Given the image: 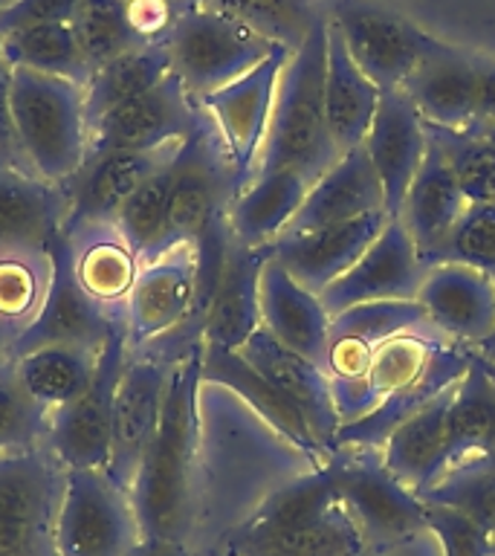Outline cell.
<instances>
[{
  "instance_id": "6da1fadb",
  "label": "cell",
  "mask_w": 495,
  "mask_h": 556,
  "mask_svg": "<svg viewBox=\"0 0 495 556\" xmlns=\"http://www.w3.org/2000/svg\"><path fill=\"white\" fill-rule=\"evenodd\" d=\"M203 342L174 359L156 432L130 478L142 536L191 545L198 528V429Z\"/></svg>"
},
{
  "instance_id": "7a4b0ae2",
  "label": "cell",
  "mask_w": 495,
  "mask_h": 556,
  "mask_svg": "<svg viewBox=\"0 0 495 556\" xmlns=\"http://www.w3.org/2000/svg\"><path fill=\"white\" fill-rule=\"evenodd\" d=\"M325 67H328V15L319 17L307 41L290 52L281 70L255 177L278 168H299L316 182L339 160L328 128V111H325Z\"/></svg>"
},
{
  "instance_id": "3957f363",
  "label": "cell",
  "mask_w": 495,
  "mask_h": 556,
  "mask_svg": "<svg viewBox=\"0 0 495 556\" xmlns=\"http://www.w3.org/2000/svg\"><path fill=\"white\" fill-rule=\"evenodd\" d=\"M12 122L35 177L55 186L76 180L90 142L85 85L12 67Z\"/></svg>"
},
{
  "instance_id": "277c9868",
  "label": "cell",
  "mask_w": 495,
  "mask_h": 556,
  "mask_svg": "<svg viewBox=\"0 0 495 556\" xmlns=\"http://www.w3.org/2000/svg\"><path fill=\"white\" fill-rule=\"evenodd\" d=\"M172 73L194 99L246 76L278 50L264 35L217 7L189 9L165 35Z\"/></svg>"
},
{
  "instance_id": "5b68a950",
  "label": "cell",
  "mask_w": 495,
  "mask_h": 556,
  "mask_svg": "<svg viewBox=\"0 0 495 556\" xmlns=\"http://www.w3.org/2000/svg\"><path fill=\"white\" fill-rule=\"evenodd\" d=\"M64 476L47 443L0 455V556H59Z\"/></svg>"
},
{
  "instance_id": "8992f818",
  "label": "cell",
  "mask_w": 495,
  "mask_h": 556,
  "mask_svg": "<svg viewBox=\"0 0 495 556\" xmlns=\"http://www.w3.org/2000/svg\"><path fill=\"white\" fill-rule=\"evenodd\" d=\"M55 539L59 556H130L142 539L130 493L104 469H67Z\"/></svg>"
},
{
  "instance_id": "52a82bcc",
  "label": "cell",
  "mask_w": 495,
  "mask_h": 556,
  "mask_svg": "<svg viewBox=\"0 0 495 556\" xmlns=\"http://www.w3.org/2000/svg\"><path fill=\"white\" fill-rule=\"evenodd\" d=\"M325 15L356 67L380 90H403L417 64L437 47V38L377 0H333Z\"/></svg>"
},
{
  "instance_id": "ba28073f",
  "label": "cell",
  "mask_w": 495,
  "mask_h": 556,
  "mask_svg": "<svg viewBox=\"0 0 495 556\" xmlns=\"http://www.w3.org/2000/svg\"><path fill=\"white\" fill-rule=\"evenodd\" d=\"M128 354V330L125 319H119L99 351L90 386L50 415L47 446L64 469H107L111 464L113 400Z\"/></svg>"
},
{
  "instance_id": "9c48e42d",
  "label": "cell",
  "mask_w": 495,
  "mask_h": 556,
  "mask_svg": "<svg viewBox=\"0 0 495 556\" xmlns=\"http://www.w3.org/2000/svg\"><path fill=\"white\" fill-rule=\"evenodd\" d=\"M234 186L232 160L212 119L200 122L191 137L182 139L174 156V186L168 200V229L165 243H194L217 220H224L232 206Z\"/></svg>"
},
{
  "instance_id": "30bf717a",
  "label": "cell",
  "mask_w": 495,
  "mask_h": 556,
  "mask_svg": "<svg viewBox=\"0 0 495 556\" xmlns=\"http://www.w3.org/2000/svg\"><path fill=\"white\" fill-rule=\"evenodd\" d=\"M339 502L365 542L397 545L426 530V504L382 464L380 450H339Z\"/></svg>"
},
{
  "instance_id": "8fae6325",
  "label": "cell",
  "mask_w": 495,
  "mask_h": 556,
  "mask_svg": "<svg viewBox=\"0 0 495 556\" xmlns=\"http://www.w3.org/2000/svg\"><path fill=\"white\" fill-rule=\"evenodd\" d=\"M287 59H290V50L278 47L267 61H261L246 76L234 78L232 85L198 99L229 151L238 191L246 189L255 177V165H258L269 128V113L276 102L278 78H281Z\"/></svg>"
},
{
  "instance_id": "7c38bea8",
  "label": "cell",
  "mask_w": 495,
  "mask_h": 556,
  "mask_svg": "<svg viewBox=\"0 0 495 556\" xmlns=\"http://www.w3.org/2000/svg\"><path fill=\"white\" fill-rule=\"evenodd\" d=\"M206 113L174 73L148 93L113 108L90 128L87 160L111 151H151L168 142H182L200 128ZM85 160V163H87Z\"/></svg>"
},
{
  "instance_id": "4fadbf2b",
  "label": "cell",
  "mask_w": 495,
  "mask_h": 556,
  "mask_svg": "<svg viewBox=\"0 0 495 556\" xmlns=\"http://www.w3.org/2000/svg\"><path fill=\"white\" fill-rule=\"evenodd\" d=\"M50 261L52 276L47 299H43L38 316L26 328L17 330L15 342H12V359L43 345H81L102 351L116 321L125 319V316L104 311L102 304L93 302L81 290L76 269H73V247L64 232L52 241Z\"/></svg>"
},
{
  "instance_id": "5bb4252c",
  "label": "cell",
  "mask_w": 495,
  "mask_h": 556,
  "mask_svg": "<svg viewBox=\"0 0 495 556\" xmlns=\"http://www.w3.org/2000/svg\"><path fill=\"white\" fill-rule=\"evenodd\" d=\"M198 295V247L177 243L160 258L139 264L137 285L125 304L130 351L154 345L180 330Z\"/></svg>"
},
{
  "instance_id": "9a60e30c",
  "label": "cell",
  "mask_w": 495,
  "mask_h": 556,
  "mask_svg": "<svg viewBox=\"0 0 495 556\" xmlns=\"http://www.w3.org/2000/svg\"><path fill=\"white\" fill-rule=\"evenodd\" d=\"M172 365V359L165 356L130 351L128 363L122 368L116 400H113L111 464L104 472L125 490L130 486L139 458L154 438L160 415H163Z\"/></svg>"
},
{
  "instance_id": "2e32d148",
  "label": "cell",
  "mask_w": 495,
  "mask_h": 556,
  "mask_svg": "<svg viewBox=\"0 0 495 556\" xmlns=\"http://www.w3.org/2000/svg\"><path fill=\"white\" fill-rule=\"evenodd\" d=\"M429 273L420 258L411 235L399 217H391L380 238L363 252V258L339 276L319 295L330 316L365 302H394V299H417L423 278Z\"/></svg>"
},
{
  "instance_id": "e0dca14e",
  "label": "cell",
  "mask_w": 495,
  "mask_h": 556,
  "mask_svg": "<svg viewBox=\"0 0 495 556\" xmlns=\"http://www.w3.org/2000/svg\"><path fill=\"white\" fill-rule=\"evenodd\" d=\"M389 220V212L380 208L345 224L321 226L313 232L281 235L267 250L304 290L321 295L363 258V252L380 238Z\"/></svg>"
},
{
  "instance_id": "ac0fdd59",
  "label": "cell",
  "mask_w": 495,
  "mask_h": 556,
  "mask_svg": "<svg viewBox=\"0 0 495 556\" xmlns=\"http://www.w3.org/2000/svg\"><path fill=\"white\" fill-rule=\"evenodd\" d=\"M182 142H168L151 151H111V154L87 160L85 168L69 182V212L64 220V235L93 224H113L125 200L142 186L154 172L177 156Z\"/></svg>"
},
{
  "instance_id": "d6986e66",
  "label": "cell",
  "mask_w": 495,
  "mask_h": 556,
  "mask_svg": "<svg viewBox=\"0 0 495 556\" xmlns=\"http://www.w3.org/2000/svg\"><path fill=\"white\" fill-rule=\"evenodd\" d=\"M200 377L208 386H217V389L238 394L281 441L295 446V450L307 455L310 460L325 464V460L333 458L319 443V438L313 432L310 420H307L302 408L295 406L284 391H278L272 382L264 380L238 351L203 345V368H200Z\"/></svg>"
},
{
  "instance_id": "ffe728a7",
  "label": "cell",
  "mask_w": 495,
  "mask_h": 556,
  "mask_svg": "<svg viewBox=\"0 0 495 556\" xmlns=\"http://www.w3.org/2000/svg\"><path fill=\"white\" fill-rule=\"evenodd\" d=\"M238 354L255 368V371L284 391L295 406L302 408L310 420L313 432L330 455H337V434L342 429L337 403H333V389H330V374L321 371L319 365L310 363L307 356L295 354L287 345H281L267 328H258L252 333Z\"/></svg>"
},
{
  "instance_id": "44dd1931",
  "label": "cell",
  "mask_w": 495,
  "mask_h": 556,
  "mask_svg": "<svg viewBox=\"0 0 495 556\" xmlns=\"http://www.w3.org/2000/svg\"><path fill=\"white\" fill-rule=\"evenodd\" d=\"M363 148L382 182L385 212L389 217H399L408 186L429 148L426 122L403 90H382Z\"/></svg>"
},
{
  "instance_id": "7402d4cb",
  "label": "cell",
  "mask_w": 495,
  "mask_h": 556,
  "mask_svg": "<svg viewBox=\"0 0 495 556\" xmlns=\"http://www.w3.org/2000/svg\"><path fill=\"white\" fill-rule=\"evenodd\" d=\"M417 302L441 337L478 348L495 330V278L464 264H434Z\"/></svg>"
},
{
  "instance_id": "603a6c76",
  "label": "cell",
  "mask_w": 495,
  "mask_h": 556,
  "mask_svg": "<svg viewBox=\"0 0 495 556\" xmlns=\"http://www.w3.org/2000/svg\"><path fill=\"white\" fill-rule=\"evenodd\" d=\"M403 333H437L417 299L365 302L337 313L330 319V377H363L373 351Z\"/></svg>"
},
{
  "instance_id": "cb8c5ba5",
  "label": "cell",
  "mask_w": 495,
  "mask_h": 556,
  "mask_svg": "<svg viewBox=\"0 0 495 556\" xmlns=\"http://www.w3.org/2000/svg\"><path fill=\"white\" fill-rule=\"evenodd\" d=\"M330 319L319 295L304 290L269 255L261 269V328L330 374Z\"/></svg>"
},
{
  "instance_id": "d4e9b609",
  "label": "cell",
  "mask_w": 495,
  "mask_h": 556,
  "mask_svg": "<svg viewBox=\"0 0 495 556\" xmlns=\"http://www.w3.org/2000/svg\"><path fill=\"white\" fill-rule=\"evenodd\" d=\"M443 342L446 337L441 333H403V337L382 342L373 351L368 371L363 377H356V380L330 377L333 403H337L342 426L363 420L380 406L382 400L391 397L394 391L406 389L408 382H415L429 368Z\"/></svg>"
},
{
  "instance_id": "484cf974",
  "label": "cell",
  "mask_w": 495,
  "mask_h": 556,
  "mask_svg": "<svg viewBox=\"0 0 495 556\" xmlns=\"http://www.w3.org/2000/svg\"><path fill=\"white\" fill-rule=\"evenodd\" d=\"M475 359V348L460 345L446 339L437 354L432 356V363L415 382H408L406 389L394 391L391 397H385L380 406L373 408L371 415H365L363 420L345 424L337 434V452L339 450H382V443L389 441V434L397 429L403 420L415 417L417 412H423L437 394L452 389L455 382L464 377L469 365Z\"/></svg>"
},
{
  "instance_id": "4316f807",
  "label": "cell",
  "mask_w": 495,
  "mask_h": 556,
  "mask_svg": "<svg viewBox=\"0 0 495 556\" xmlns=\"http://www.w3.org/2000/svg\"><path fill=\"white\" fill-rule=\"evenodd\" d=\"M69 212L67 186L29 172L0 168V255L50 252Z\"/></svg>"
},
{
  "instance_id": "83f0119b",
  "label": "cell",
  "mask_w": 495,
  "mask_h": 556,
  "mask_svg": "<svg viewBox=\"0 0 495 556\" xmlns=\"http://www.w3.org/2000/svg\"><path fill=\"white\" fill-rule=\"evenodd\" d=\"M267 258V247L229 241L215 299L203 321V345L238 351L261 328V269Z\"/></svg>"
},
{
  "instance_id": "f1b7e54d",
  "label": "cell",
  "mask_w": 495,
  "mask_h": 556,
  "mask_svg": "<svg viewBox=\"0 0 495 556\" xmlns=\"http://www.w3.org/2000/svg\"><path fill=\"white\" fill-rule=\"evenodd\" d=\"M380 208H385L382 182L368 160V151L356 148V151L339 156L337 163L313 182L302 208L295 212V217L281 235L313 232L321 226L345 224V220L363 217L368 212H380Z\"/></svg>"
},
{
  "instance_id": "f546056e",
  "label": "cell",
  "mask_w": 495,
  "mask_h": 556,
  "mask_svg": "<svg viewBox=\"0 0 495 556\" xmlns=\"http://www.w3.org/2000/svg\"><path fill=\"white\" fill-rule=\"evenodd\" d=\"M403 93L432 128H469L475 113V59L437 41L403 85Z\"/></svg>"
},
{
  "instance_id": "4dcf8cb0",
  "label": "cell",
  "mask_w": 495,
  "mask_h": 556,
  "mask_svg": "<svg viewBox=\"0 0 495 556\" xmlns=\"http://www.w3.org/2000/svg\"><path fill=\"white\" fill-rule=\"evenodd\" d=\"M365 545L354 519L339 504L325 519L304 528L255 530L234 525L212 547L224 556H363Z\"/></svg>"
},
{
  "instance_id": "1f68e13d",
  "label": "cell",
  "mask_w": 495,
  "mask_h": 556,
  "mask_svg": "<svg viewBox=\"0 0 495 556\" xmlns=\"http://www.w3.org/2000/svg\"><path fill=\"white\" fill-rule=\"evenodd\" d=\"M452 389L408 417L382 443V464L399 484L420 495L449 469V406Z\"/></svg>"
},
{
  "instance_id": "d6a6232c",
  "label": "cell",
  "mask_w": 495,
  "mask_h": 556,
  "mask_svg": "<svg viewBox=\"0 0 495 556\" xmlns=\"http://www.w3.org/2000/svg\"><path fill=\"white\" fill-rule=\"evenodd\" d=\"M310 186V177L299 168L258 174L246 189L234 194L226 212L229 235L243 247H269L302 208Z\"/></svg>"
},
{
  "instance_id": "836d02e7",
  "label": "cell",
  "mask_w": 495,
  "mask_h": 556,
  "mask_svg": "<svg viewBox=\"0 0 495 556\" xmlns=\"http://www.w3.org/2000/svg\"><path fill=\"white\" fill-rule=\"evenodd\" d=\"M73 247V269L81 290L104 311L125 316L128 295L137 285L139 258L116 224H93L67 235Z\"/></svg>"
},
{
  "instance_id": "e575fe53",
  "label": "cell",
  "mask_w": 495,
  "mask_h": 556,
  "mask_svg": "<svg viewBox=\"0 0 495 556\" xmlns=\"http://www.w3.org/2000/svg\"><path fill=\"white\" fill-rule=\"evenodd\" d=\"M469 200L460 189L452 165L437 151V146L429 142L423 163L417 168L406 200H403V208H399V220L411 235L420 258H426L452 232V226L458 224V217L464 215Z\"/></svg>"
},
{
  "instance_id": "d590c367",
  "label": "cell",
  "mask_w": 495,
  "mask_h": 556,
  "mask_svg": "<svg viewBox=\"0 0 495 556\" xmlns=\"http://www.w3.org/2000/svg\"><path fill=\"white\" fill-rule=\"evenodd\" d=\"M380 87L356 67L337 29L328 24V67H325V111L339 156L365 146L373 113L380 104Z\"/></svg>"
},
{
  "instance_id": "8d00e7d4",
  "label": "cell",
  "mask_w": 495,
  "mask_h": 556,
  "mask_svg": "<svg viewBox=\"0 0 495 556\" xmlns=\"http://www.w3.org/2000/svg\"><path fill=\"white\" fill-rule=\"evenodd\" d=\"M99 351L81 345H43L12 359V374L47 415L67 406L90 386Z\"/></svg>"
},
{
  "instance_id": "74e56055",
  "label": "cell",
  "mask_w": 495,
  "mask_h": 556,
  "mask_svg": "<svg viewBox=\"0 0 495 556\" xmlns=\"http://www.w3.org/2000/svg\"><path fill=\"white\" fill-rule=\"evenodd\" d=\"M168 73H172V59H168L165 41L145 43L139 50H130L119 59L96 67L85 85L87 125L93 128L104 113H111L113 108L148 93Z\"/></svg>"
},
{
  "instance_id": "f35d334b",
  "label": "cell",
  "mask_w": 495,
  "mask_h": 556,
  "mask_svg": "<svg viewBox=\"0 0 495 556\" xmlns=\"http://www.w3.org/2000/svg\"><path fill=\"white\" fill-rule=\"evenodd\" d=\"M339 504L342 502H339L337 458H330L319 464L313 472H307V476L293 478L284 486L272 490L238 525H246V528L255 530L304 528V525L325 519L330 510H337Z\"/></svg>"
},
{
  "instance_id": "ab89813d",
  "label": "cell",
  "mask_w": 495,
  "mask_h": 556,
  "mask_svg": "<svg viewBox=\"0 0 495 556\" xmlns=\"http://www.w3.org/2000/svg\"><path fill=\"white\" fill-rule=\"evenodd\" d=\"M495 426V365L472 359L455 382L449 406V469L484 452Z\"/></svg>"
},
{
  "instance_id": "60d3db41",
  "label": "cell",
  "mask_w": 495,
  "mask_h": 556,
  "mask_svg": "<svg viewBox=\"0 0 495 556\" xmlns=\"http://www.w3.org/2000/svg\"><path fill=\"white\" fill-rule=\"evenodd\" d=\"M0 52L9 61V67L69 78L78 85H87L90 78V67L78 47L73 24H35L0 35Z\"/></svg>"
},
{
  "instance_id": "b9f144b4",
  "label": "cell",
  "mask_w": 495,
  "mask_h": 556,
  "mask_svg": "<svg viewBox=\"0 0 495 556\" xmlns=\"http://www.w3.org/2000/svg\"><path fill=\"white\" fill-rule=\"evenodd\" d=\"M174 186V160L154 172L142 186H139L125 206L116 215V229L125 235L130 250L137 252L139 264L160 258L168 252L165 243V229H168V200H172Z\"/></svg>"
},
{
  "instance_id": "7bdbcfd3",
  "label": "cell",
  "mask_w": 495,
  "mask_h": 556,
  "mask_svg": "<svg viewBox=\"0 0 495 556\" xmlns=\"http://www.w3.org/2000/svg\"><path fill=\"white\" fill-rule=\"evenodd\" d=\"M69 24L76 29L78 47L85 52L90 73L148 43L130 17L128 0H81Z\"/></svg>"
},
{
  "instance_id": "ee69618b",
  "label": "cell",
  "mask_w": 495,
  "mask_h": 556,
  "mask_svg": "<svg viewBox=\"0 0 495 556\" xmlns=\"http://www.w3.org/2000/svg\"><path fill=\"white\" fill-rule=\"evenodd\" d=\"M426 137L446 156L469 203H495V146L484 130L426 125Z\"/></svg>"
},
{
  "instance_id": "f6af8a7d",
  "label": "cell",
  "mask_w": 495,
  "mask_h": 556,
  "mask_svg": "<svg viewBox=\"0 0 495 556\" xmlns=\"http://www.w3.org/2000/svg\"><path fill=\"white\" fill-rule=\"evenodd\" d=\"M212 7L238 17L269 43L290 52L307 41L313 26L325 15L313 0H212Z\"/></svg>"
},
{
  "instance_id": "bcb514c9",
  "label": "cell",
  "mask_w": 495,
  "mask_h": 556,
  "mask_svg": "<svg viewBox=\"0 0 495 556\" xmlns=\"http://www.w3.org/2000/svg\"><path fill=\"white\" fill-rule=\"evenodd\" d=\"M417 498L460 510L495 539V467H490L486 460L469 458L458 467L446 469Z\"/></svg>"
},
{
  "instance_id": "7dc6e473",
  "label": "cell",
  "mask_w": 495,
  "mask_h": 556,
  "mask_svg": "<svg viewBox=\"0 0 495 556\" xmlns=\"http://www.w3.org/2000/svg\"><path fill=\"white\" fill-rule=\"evenodd\" d=\"M50 252H7L0 255V319L26 328L38 316L50 290Z\"/></svg>"
},
{
  "instance_id": "c3c4849f",
  "label": "cell",
  "mask_w": 495,
  "mask_h": 556,
  "mask_svg": "<svg viewBox=\"0 0 495 556\" xmlns=\"http://www.w3.org/2000/svg\"><path fill=\"white\" fill-rule=\"evenodd\" d=\"M423 261L426 267L464 264L495 278V203H469L452 232Z\"/></svg>"
},
{
  "instance_id": "681fc988",
  "label": "cell",
  "mask_w": 495,
  "mask_h": 556,
  "mask_svg": "<svg viewBox=\"0 0 495 556\" xmlns=\"http://www.w3.org/2000/svg\"><path fill=\"white\" fill-rule=\"evenodd\" d=\"M50 415L35 406L12 368L0 374V455L47 443Z\"/></svg>"
},
{
  "instance_id": "f907efd6",
  "label": "cell",
  "mask_w": 495,
  "mask_h": 556,
  "mask_svg": "<svg viewBox=\"0 0 495 556\" xmlns=\"http://www.w3.org/2000/svg\"><path fill=\"white\" fill-rule=\"evenodd\" d=\"M426 530L441 539L443 556H493V536L460 510L426 504Z\"/></svg>"
},
{
  "instance_id": "816d5d0a",
  "label": "cell",
  "mask_w": 495,
  "mask_h": 556,
  "mask_svg": "<svg viewBox=\"0 0 495 556\" xmlns=\"http://www.w3.org/2000/svg\"><path fill=\"white\" fill-rule=\"evenodd\" d=\"M81 0H9L0 7V35L35 24H69Z\"/></svg>"
},
{
  "instance_id": "f5cc1de1",
  "label": "cell",
  "mask_w": 495,
  "mask_h": 556,
  "mask_svg": "<svg viewBox=\"0 0 495 556\" xmlns=\"http://www.w3.org/2000/svg\"><path fill=\"white\" fill-rule=\"evenodd\" d=\"M0 168L29 172L21 146H17L15 122H12V67L3 59V52H0Z\"/></svg>"
},
{
  "instance_id": "db71d44e",
  "label": "cell",
  "mask_w": 495,
  "mask_h": 556,
  "mask_svg": "<svg viewBox=\"0 0 495 556\" xmlns=\"http://www.w3.org/2000/svg\"><path fill=\"white\" fill-rule=\"evenodd\" d=\"M475 128L495 125V61L475 59V113H472Z\"/></svg>"
},
{
  "instance_id": "11a10c76",
  "label": "cell",
  "mask_w": 495,
  "mask_h": 556,
  "mask_svg": "<svg viewBox=\"0 0 495 556\" xmlns=\"http://www.w3.org/2000/svg\"><path fill=\"white\" fill-rule=\"evenodd\" d=\"M130 556H194V547L186 542H172V539L142 536Z\"/></svg>"
},
{
  "instance_id": "9f6ffc18",
  "label": "cell",
  "mask_w": 495,
  "mask_h": 556,
  "mask_svg": "<svg viewBox=\"0 0 495 556\" xmlns=\"http://www.w3.org/2000/svg\"><path fill=\"white\" fill-rule=\"evenodd\" d=\"M17 337L15 325H9V321L0 319V374L7 371L9 365H12V342Z\"/></svg>"
},
{
  "instance_id": "6f0895ef",
  "label": "cell",
  "mask_w": 495,
  "mask_h": 556,
  "mask_svg": "<svg viewBox=\"0 0 495 556\" xmlns=\"http://www.w3.org/2000/svg\"><path fill=\"white\" fill-rule=\"evenodd\" d=\"M475 354L484 356L486 363L495 365V330H493V333H490V337L484 339V342H481V345L475 348Z\"/></svg>"
},
{
  "instance_id": "680465c9",
  "label": "cell",
  "mask_w": 495,
  "mask_h": 556,
  "mask_svg": "<svg viewBox=\"0 0 495 556\" xmlns=\"http://www.w3.org/2000/svg\"><path fill=\"white\" fill-rule=\"evenodd\" d=\"M177 12H189V9H203L212 7V0H174Z\"/></svg>"
},
{
  "instance_id": "91938a15",
  "label": "cell",
  "mask_w": 495,
  "mask_h": 556,
  "mask_svg": "<svg viewBox=\"0 0 495 556\" xmlns=\"http://www.w3.org/2000/svg\"><path fill=\"white\" fill-rule=\"evenodd\" d=\"M478 458L486 460V464H490V467H495V426H493V434H490V441H486L484 452H481V455H478Z\"/></svg>"
},
{
  "instance_id": "94428289",
  "label": "cell",
  "mask_w": 495,
  "mask_h": 556,
  "mask_svg": "<svg viewBox=\"0 0 495 556\" xmlns=\"http://www.w3.org/2000/svg\"><path fill=\"white\" fill-rule=\"evenodd\" d=\"M194 556H224V554L215 551V547H206V551H194Z\"/></svg>"
},
{
  "instance_id": "6125c7cd",
  "label": "cell",
  "mask_w": 495,
  "mask_h": 556,
  "mask_svg": "<svg viewBox=\"0 0 495 556\" xmlns=\"http://www.w3.org/2000/svg\"><path fill=\"white\" fill-rule=\"evenodd\" d=\"M486 134V137L493 139V146H495V125H490V128H481Z\"/></svg>"
},
{
  "instance_id": "be15d7a7",
  "label": "cell",
  "mask_w": 495,
  "mask_h": 556,
  "mask_svg": "<svg viewBox=\"0 0 495 556\" xmlns=\"http://www.w3.org/2000/svg\"><path fill=\"white\" fill-rule=\"evenodd\" d=\"M493 556H495V539H493Z\"/></svg>"
}]
</instances>
